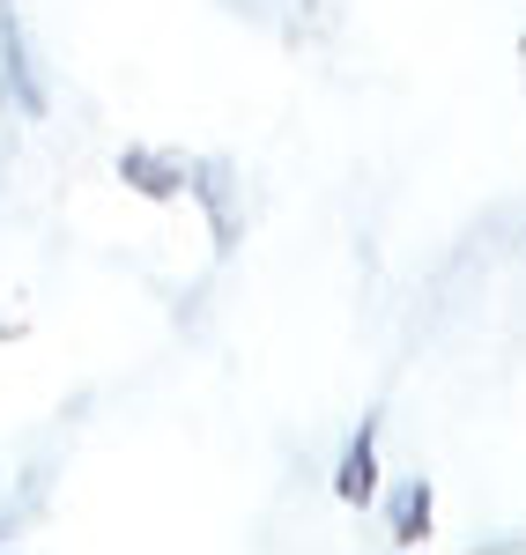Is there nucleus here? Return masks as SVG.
Listing matches in <instances>:
<instances>
[{
	"label": "nucleus",
	"instance_id": "1",
	"mask_svg": "<svg viewBox=\"0 0 526 555\" xmlns=\"http://www.w3.org/2000/svg\"><path fill=\"white\" fill-rule=\"evenodd\" d=\"M185 193L201 201V215H208L216 253H238V164H230V156H201V164H185Z\"/></svg>",
	"mask_w": 526,
	"mask_h": 555
},
{
	"label": "nucleus",
	"instance_id": "2",
	"mask_svg": "<svg viewBox=\"0 0 526 555\" xmlns=\"http://www.w3.org/2000/svg\"><path fill=\"white\" fill-rule=\"evenodd\" d=\"M0 96L23 112V119H44V75L30 67V38H23V23H15V8H0Z\"/></svg>",
	"mask_w": 526,
	"mask_h": 555
},
{
	"label": "nucleus",
	"instance_id": "3",
	"mask_svg": "<svg viewBox=\"0 0 526 555\" xmlns=\"http://www.w3.org/2000/svg\"><path fill=\"white\" fill-rule=\"evenodd\" d=\"M334 504H356V512H371V504H379V415H363V429L342 444V467H334Z\"/></svg>",
	"mask_w": 526,
	"mask_h": 555
},
{
	"label": "nucleus",
	"instance_id": "4",
	"mask_svg": "<svg viewBox=\"0 0 526 555\" xmlns=\"http://www.w3.org/2000/svg\"><path fill=\"white\" fill-rule=\"evenodd\" d=\"M119 178H127L141 201H156V208L185 201V164L164 156V149H119Z\"/></svg>",
	"mask_w": 526,
	"mask_h": 555
},
{
	"label": "nucleus",
	"instance_id": "5",
	"mask_svg": "<svg viewBox=\"0 0 526 555\" xmlns=\"http://www.w3.org/2000/svg\"><path fill=\"white\" fill-rule=\"evenodd\" d=\"M386 496V533H394V548H415L423 533H431V481L415 474V481H394V489H379Z\"/></svg>",
	"mask_w": 526,
	"mask_h": 555
}]
</instances>
